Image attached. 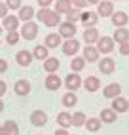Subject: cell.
Masks as SVG:
<instances>
[{
    "label": "cell",
    "mask_w": 129,
    "mask_h": 135,
    "mask_svg": "<svg viewBox=\"0 0 129 135\" xmlns=\"http://www.w3.org/2000/svg\"><path fill=\"white\" fill-rule=\"evenodd\" d=\"M110 109H112L116 114H118V112H127L129 101H127L125 97H122V95H120V97H114V99H112V107H110Z\"/></svg>",
    "instance_id": "obj_18"
},
{
    "label": "cell",
    "mask_w": 129,
    "mask_h": 135,
    "mask_svg": "<svg viewBox=\"0 0 129 135\" xmlns=\"http://www.w3.org/2000/svg\"><path fill=\"white\" fill-rule=\"evenodd\" d=\"M61 44H63V38L59 36V32H49L44 40V46L48 50H55V48H59Z\"/></svg>",
    "instance_id": "obj_16"
},
{
    "label": "cell",
    "mask_w": 129,
    "mask_h": 135,
    "mask_svg": "<svg viewBox=\"0 0 129 135\" xmlns=\"http://www.w3.org/2000/svg\"><path fill=\"white\" fill-rule=\"evenodd\" d=\"M55 135H70V133H68V129H63V128H59V129H55Z\"/></svg>",
    "instance_id": "obj_44"
},
{
    "label": "cell",
    "mask_w": 129,
    "mask_h": 135,
    "mask_svg": "<svg viewBox=\"0 0 129 135\" xmlns=\"http://www.w3.org/2000/svg\"><path fill=\"white\" fill-rule=\"evenodd\" d=\"M72 8H74V6H72L70 0H57V2H55V10H53V12L59 13V15H67Z\"/></svg>",
    "instance_id": "obj_22"
},
{
    "label": "cell",
    "mask_w": 129,
    "mask_h": 135,
    "mask_svg": "<svg viewBox=\"0 0 129 135\" xmlns=\"http://www.w3.org/2000/svg\"><path fill=\"white\" fill-rule=\"evenodd\" d=\"M84 126H86L87 131H93V133H95V131L101 129V120H99V118H87Z\"/></svg>",
    "instance_id": "obj_34"
},
{
    "label": "cell",
    "mask_w": 129,
    "mask_h": 135,
    "mask_svg": "<svg viewBox=\"0 0 129 135\" xmlns=\"http://www.w3.org/2000/svg\"><path fill=\"white\" fill-rule=\"evenodd\" d=\"M0 135H8V133H6V129H4V126H0Z\"/></svg>",
    "instance_id": "obj_47"
},
{
    "label": "cell",
    "mask_w": 129,
    "mask_h": 135,
    "mask_svg": "<svg viewBox=\"0 0 129 135\" xmlns=\"http://www.w3.org/2000/svg\"><path fill=\"white\" fill-rule=\"evenodd\" d=\"M120 93H122V86H120L118 82H112V84H108L105 86L103 89V95L106 99H114V97H120Z\"/></svg>",
    "instance_id": "obj_19"
},
{
    "label": "cell",
    "mask_w": 129,
    "mask_h": 135,
    "mask_svg": "<svg viewBox=\"0 0 129 135\" xmlns=\"http://www.w3.org/2000/svg\"><path fill=\"white\" fill-rule=\"evenodd\" d=\"M13 91H15V95H19V97H27L31 93V82L25 80V78L17 80V82L13 84Z\"/></svg>",
    "instance_id": "obj_9"
},
{
    "label": "cell",
    "mask_w": 129,
    "mask_h": 135,
    "mask_svg": "<svg viewBox=\"0 0 129 135\" xmlns=\"http://www.w3.org/2000/svg\"><path fill=\"white\" fill-rule=\"evenodd\" d=\"M101 32L97 27H91V29H84V40H86V46H95V42L99 40Z\"/></svg>",
    "instance_id": "obj_13"
},
{
    "label": "cell",
    "mask_w": 129,
    "mask_h": 135,
    "mask_svg": "<svg viewBox=\"0 0 129 135\" xmlns=\"http://www.w3.org/2000/svg\"><path fill=\"white\" fill-rule=\"evenodd\" d=\"M15 61H17V65H19V67H29L32 63V51H29V50L17 51L15 53Z\"/></svg>",
    "instance_id": "obj_14"
},
{
    "label": "cell",
    "mask_w": 129,
    "mask_h": 135,
    "mask_svg": "<svg viewBox=\"0 0 129 135\" xmlns=\"http://www.w3.org/2000/svg\"><path fill=\"white\" fill-rule=\"evenodd\" d=\"M127 112H129V109H127Z\"/></svg>",
    "instance_id": "obj_50"
},
{
    "label": "cell",
    "mask_w": 129,
    "mask_h": 135,
    "mask_svg": "<svg viewBox=\"0 0 129 135\" xmlns=\"http://www.w3.org/2000/svg\"><path fill=\"white\" fill-rule=\"evenodd\" d=\"M59 67H61V61L57 57H48V59L44 61V70L48 74H57Z\"/></svg>",
    "instance_id": "obj_20"
},
{
    "label": "cell",
    "mask_w": 129,
    "mask_h": 135,
    "mask_svg": "<svg viewBox=\"0 0 129 135\" xmlns=\"http://www.w3.org/2000/svg\"><path fill=\"white\" fill-rule=\"evenodd\" d=\"M86 112H82V110H78V112H72V126L74 128H82V126L86 124Z\"/></svg>",
    "instance_id": "obj_32"
},
{
    "label": "cell",
    "mask_w": 129,
    "mask_h": 135,
    "mask_svg": "<svg viewBox=\"0 0 129 135\" xmlns=\"http://www.w3.org/2000/svg\"><path fill=\"white\" fill-rule=\"evenodd\" d=\"M19 34L25 40H34L36 36H38V23L36 21H25L19 27Z\"/></svg>",
    "instance_id": "obj_1"
},
{
    "label": "cell",
    "mask_w": 129,
    "mask_h": 135,
    "mask_svg": "<svg viewBox=\"0 0 129 135\" xmlns=\"http://www.w3.org/2000/svg\"><path fill=\"white\" fill-rule=\"evenodd\" d=\"M70 2H72V6H74V8H78V10H82V8L87 4L86 0H70Z\"/></svg>",
    "instance_id": "obj_39"
},
{
    "label": "cell",
    "mask_w": 129,
    "mask_h": 135,
    "mask_svg": "<svg viewBox=\"0 0 129 135\" xmlns=\"http://www.w3.org/2000/svg\"><path fill=\"white\" fill-rule=\"evenodd\" d=\"M0 42H2V40H0Z\"/></svg>",
    "instance_id": "obj_51"
},
{
    "label": "cell",
    "mask_w": 129,
    "mask_h": 135,
    "mask_svg": "<svg viewBox=\"0 0 129 135\" xmlns=\"http://www.w3.org/2000/svg\"><path fill=\"white\" fill-rule=\"evenodd\" d=\"M6 15H8V6L4 2H0V19H4Z\"/></svg>",
    "instance_id": "obj_40"
},
{
    "label": "cell",
    "mask_w": 129,
    "mask_h": 135,
    "mask_svg": "<svg viewBox=\"0 0 129 135\" xmlns=\"http://www.w3.org/2000/svg\"><path fill=\"white\" fill-rule=\"evenodd\" d=\"M36 2H38V6H40V8H49L53 0H36Z\"/></svg>",
    "instance_id": "obj_42"
},
{
    "label": "cell",
    "mask_w": 129,
    "mask_h": 135,
    "mask_svg": "<svg viewBox=\"0 0 129 135\" xmlns=\"http://www.w3.org/2000/svg\"><path fill=\"white\" fill-rule=\"evenodd\" d=\"M76 23H70V21H61L59 23V36L64 38V40H68V38H74L76 36Z\"/></svg>",
    "instance_id": "obj_4"
},
{
    "label": "cell",
    "mask_w": 129,
    "mask_h": 135,
    "mask_svg": "<svg viewBox=\"0 0 129 135\" xmlns=\"http://www.w3.org/2000/svg\"><path fill=\"white\" fill-rule=\"evenodd\" d=\"M86 2H87V4H95V6H97V4L101 2V0H86Z\"/></svg>",
    "instance_id": "obj_45"
},
{
    "label": "cell",
    "mask_w": 129,
    "mask_h": 135,
    "mask_svg": "<svg viewBox=\"0 0 129 135\" xmlns=\"http://www.w3.org/2000/svg\"><path fill=\"white\" fill-rule=\"evenodd\" d=\"M31 124L34 126V128H44V126L48 124V114H46L44 110H34L31 114Z\"/></svg>",
    "instance_id": "obj_12"
},
{
    "label": "cell",
    "mask_w": 129,
    "mask_h": 135,
    "mask_svg": "<svg viewBox=\"0 0 129 135\" xmlns=\"http://www.w3.org/2000/svg\"><path fill=\"white\" fill-rule=\"evenodd\" d=\"M120 53H122V55H129V42L120 44Z\"/></svg>",
    "instance_id": "obj_38"
},
{
    "label": "cell",
    "mask_w": 129,
    "mask_h": 135,
    "mask_svg": "<svg viewBox=\"0 0 129 135\" xmlns=\"http://www.w3.org/2000/svg\"><path fill=\"white\" fill-rule=\"evenodd\" d=\"M44 86H46L48 91H57V89L63 86V80H61L57 74H48V76H46V80H44Z\"/></svg>",
    "instance_id": "obj_11"
},
{
    "label": "cell",
    "mask_w": 129,
    "mask_h": 135,
    "mask_svg": "<svg viewBox=\"0 0 129 135\" xmlns=\"http://www.w3.org/2000/svg\"><path fill=\"white\" fill-rule=\"evenodd\" d=\"M2 112H4V101L0 99V114H2Z\"/></svg>",
    "instance_id": "obj_46"
},
{
    "label": "cell",
    "mask_w": 129,
    "mask_h": 135,
    "mask_svg": "<svg viewBox=\"0 0 129 135\" xmlns=\"http://www.w3.org/2000/svg\"><path fill=\"white\" fill-rule=\"evenodd\" d=\"M6 70H8V61L0 57V74H4Z\"/></svg>",
    "instance_id": "obj_41"
},
{
    "label": "cell",
    "mask_w": 129,
    "mask_h": 135,
    "mask_svg": "<svg viewBox=\"0 0 129 135\" xmlns=\"http://www.w3.org/2000/svg\"><path fill=\"white\" fill-rule=\"evenodd\" d=\"M4 4L8 6V10H19V8L23 6V4H21V0H6Z\"/></svg>",
    "instance_id": "obj_36"
},
{
    "label": "cell",
    "mask_w": 129,
    "mask_h": 135,
    "mask_svg": "<svg viewBox=\"0 0 129 135\" xmlns=\"http://www.w3.org/2000/svg\"><path fill=\"white\" fill-rule=\"evenodd\" d=\"M99 70H101V74H112L114 70H116V61L110 57V55L103 57V59L99 61Z\"/></svg>",
    "instance_id": "obj_8"
},
{
    "label": "cell",
    "mask_w": 129,
    "mask_h": 135,
    "mask_svg": "<svg viewBox=\"0 0 129 135\" xmlns=\"http://www.w3.org/2000/svg\"><path fill=\"white\" fill-rule=\"evenodd\" d=\"M6 89H8V86H6V82H4V80H0V99H2V95L6 93Z\"/></svg>",
    "instance_id": "obj_43"
},
{
    "label": "cell",
    "mask_w": 129,
    "mask_h": 135,
    "mask_svg": "<svg viewBox=\"0 0 129 135\" xmlns=\"http://www.w3.org/2000/svg\"><path fill=\"white\" fill-rule=\"evenodd\" d=\"M114 13V4L110 0H101L97 4V15L99 17H110Z\"/></svg>",
    "instance_id": "obj_10"
},
{
    "label": "cell",
    "mask_w": 129,
    "mask_h": 135,
    "mask_svg": "<svg viewBox=\"0 0 129 135\" xmlns=\"http://www.w3.org/2000/svg\"><path fill=\"white\" fill-rule=\"evenodd\" d=\"M99 55H101V53L97 51L95 46H86L84 53H82V57L86 59V63H97L99 61Z\"/></svg>",
    "instance_id": "obj_21"
},
{
    "label": "cell",
    "mask_w": 129,
    "mask_h": 135,
    "mask_svg": "<svg viewBox=\"0 0 129 135\" xmlns=\"http://www.w3.org/2000/svg\"><path fill=\"white\" fill-rule=\"evenodd\" d=\"M34 13H36V12H34V8L25 4V6H21V8H19V15H17V17H19V21H23V23H25V21H32Z\"/></svg>",
    "instance_id": "obj_25"
},
{
    "label": "cell",
    "mask_w": 129,
    "mask_h": 135,
    "mask_svg": "<svg viewBox=\"0 0 129 135\" xmlns=\"http://www.w3.org/2000/svg\"><path fill=\"white\" fill-rule=\"evenodd\" d=\"M95 48L99 53H105V55H108V53L114 51V40L112 36H99V40L95 42Z\"/></svg>",
    "instance_id": "obj_3"
},
{
    "label": "cell",
    "mask_w": 129,
    "mask_h": 135,
    "mask_svg": "<svg viewBox=\"0 0 129 135\" xmlns=\"http://www.w3.org/2000/svg\"><path fill=\"white\" fill-rule=\"evenodd\" d=\"M38 135H40V133H38Z\"/></svg>",
    "instance_id": "obj_53"
},
{
    "label": "cell",
    "mask_w": 129,
    "mask_h": 135,
    "mask_svg": "<svg viewBox=\"0 0 129 135\" xmlns=\"http://www.w3.org/2000/svg\"><path fill=\"white\" fill-rule=\"evenodd\" d=\"M64 88H67V91H76L78 88H82V76L78 73H68L67 78L63 80Z\"/></svg>",
    "instance_id": "obj_5"
},
{
    "label": "cell",
    "mask_w": 129,
    "mask_h": 135,
    "mask_svg": "<svg viewBox=\"0 0 129 135\" xmlns=\"http://www.w3.org/2000/svg\"><path fill=\"white\" fill-rule=\"evenodd\" d=\"M112 40H114V44H123V42H129V31H127V27L116 29Z\"/></svg>",
    "instance_id": "obj_27"
},
{
    "label": "cell",
    "mask_w": 129,
    "mask_h": 135,
    "mask_svg": "<svg viewBox=\"0 0 129 135\" xmlns=\"http://www.w3.org/2000/svg\"><path fill=\"white\" fill-rule=\"evenodd\" d=\"M61 50H63V53H64V55H72V57H74L76 55V53L80 51V42L76 40V38H68V40H64L63 44H61Z\"/></svg>",
    "instance_id": "obj_7"
},
{
    "label": "cell",
    "mask_w": 129,
    "mask_h": 135,
    "mask_svg": "<svg viewBox=\"0 0 129 135\" xmlns=\"http://www.w3.org/2000/svg\"><path fill=\"white\" fill-rule=\"evenodd\" d=\"M0 27L6 31V32H12V31H19L21 27V21L17 15H6L2 21H0Z\"/></svg>",
    "instance_id": "obj_6"
},
{
    "label": "cell",
    "mask_w": 129,
    "mask_h": 135,
    "mask_svg": "<svg viewBox=\"0 0 129 135\" xmlns=\"http://www.w3.org/2000/svg\"><path fill=\"white\" fill-rule=\"evenodd\" d=\"M61 21H63V19H61V15H59V13H55L53 10H49L48 15H46V19H44V25H46V27H49V29H53V27H59Z\"/></svg>",
    "instance_id": "obj_26"
},
{
    "label": "cell",
    "mask_w": 129,
    "mask_h": 135,
    "mask_svg": "<svg viewBox=\"0 0 129 135\" xmlns=\"http://www.w3.org/2000/svg\"><path fill=\"white\" fill-rule=\"evenodd\" d=\"M57 124H59V128L68 129L72 126V114L70 112H59L57 114Z\"/></svg>",
    "instance_id": "obj_28"
},
{
    "label": "cell",
    "mask_w": 129,
    "mask_h": 135,
    "mask_svg": "<svg viewBox=\"0 0 129 135\" xmlns=\"http://www.w3.org/2000/svg\"><path fill=\"white\" fill-rule=\"evenodd\" d=\"M49 57V50L44 46V44H38V46H34L32 50V59H38V61H46Z\"/></svg>",
    "instance_id": "obj_23"
},
{
    "label": "cell",
    "mask_w": 129,
    "mask_h": 135,
    "mask_svg": "<svg viewBox=\"0 0 129 135\" xmlns=\"http://www.w3.org/2000/svg\"><path fill=\"white\" fill-rule=\"evenodd\" d=\"M99 120H101V124H114L118 120V114L112 109H103V110H101Z\"/></svg>",
    "instance_id": "obj_24"
},
{
    "label": "cell",
    "mask_w": 129,
    "mask_h": 135,
    "mask_svg": "<svg viewBox=\"0 0 129 135\" xmlns=\"http://www.w3.org/2000/svg\"><path fill=\"white\" fill-rule=\"evenodd\" d=\"M78 105V97L74 91H67L63 95V107H67V109H72V107Z\"/></svg>",
    "instance_id": "obj_29"
},
{
    "label": "cell",
    "mask_w": 129,
    "mask_h": 135,
    "mask_svg": "<svg viewBox=\"0 0 129 135\" xmlns=\"http://www.w3.org/2000/svg\"><path fill=\"white\" fill-rule=\"evenodd\" d=\"M64 21H70V23L80 21V10H78V8H72V10L67 13V19H64Z\"/></svg>",
    "instance_id": "obj_35"
},
{
    "label": "cell",
    "mask_w": 129,
    "mask_h": 135,
    "mask_svg": "<svg viewBox=\"0 0 129 135\" xmlns=\"http://www.w3.org/2000/svg\"><path fill=\"white\" fill-rule=\"evenodd\" d=\"M19 40H21L19 31H12V32L6 34V44H8V46H17V44H19Z\"/></svg>",
    "instance_id": "obj_33"
},
{
    "label": "cell",
    "mask_w": 129,
    "mask_h": 135,
    "mask_svg": "<svg viewBox=\"0 0 129 135\" xmlns=\"http://www.w3.org/2000/svg\"><path fill=\"white\" fill-rule=\"evenodd\" d=\"M48 12H49V8H40V10L34 13V17H36L38 21H42V23H44V19H46V15H48Z\"/></svg>",
    "instance_id": "obj_37"
},
{
    "label": "cell",
    "mask_w": 129,
    "mask_h": 135,
    "mask_svg": "<svg viewBox=\"0 0 129 135\" xmlns=\"http://www.w3.org/2000/svg\"><path fill=\"white\" fill-rule=\"evenodd\" d=\"M110 2H118V0H110Z\"/></svg>",
    "instance_id": "obj_48"
},
{
    "label": "cell",
    "mask_w": 129,
    "mask_h": 135,
    "mask_svg": "<svg viewBox=\"0 0 129 135\" xmlns=\"http://www.w3.org/2000/svg\"><path fill=\"white\" fill-rule=\"evenodd\" d=\"M82 86L86 88V91L95 93L97 89L101 88V80H99L97 76H86V80H82Z\"/></svg>",
    "instance_id": "obj_17"
},
{
    "label": "cell",
    "mask_w": 129,
    "mask_h": 135,
    "mask_svg": "<svg viewBox=\"0 0 129 135\" xmlns=\"http://www.w3.org/2000/svg\"><path fill=\"white\" fill-rule=\"evenodd\" d=\"M72 135H74V133H72Z\"/></svg>",
    "instance_id": "obj_52"
},
{
    "label": "cell",
    "mask_w": 129,
    "mask_h": 135,
    "mask_svg": "<svg viewBox=\"0 0 129 135\" xmlns=\"http://www.w3.org/2000/svg\"><path fill=\"white\" fill-rule=\"evenodd\" d=\"M110 19H112V25L116 27V29H122V27H125L129 23V15L125 12H114L112 15H110Z\"/></svg>",
    "instance_id": "obj_15"
},
{
    "label": "cell",
    "mask_w": 129,
    "mask_h": 135,
    "mask_svg": "<svg viewBox=\"0 0 129 135\" xmlns=\"http://www.w3.org/2000/svg\"><path fill=\"white\" fill-rule=\"evenodd\" d=\"M2 126H4V129H6L8 135H19V126H17L15 120H6Z\"/></svg>",
    "instance_id": "obj_31"
},
{
    "label": "cell",
    "mask_w": 129,
    "mask_h": 135,
    "mask_svg": "<svg viewBox=\"0 0 129 135\" xmlns=\"http://www.w3.org/2000/svg\"><path fill=\"white\" fill-rule=\"evenodd\" d=\"M70 69H72V73H82V70L86 69V59L84 57H72V61H70Z\"/></svg>",
    "instance_id": "obj_30"
},
{
    "label": "cell",
    "mask_w": 129,
    "mask_h": 135,
    "mask_svg": "<svg viewBox=\"0 0 129 135\" xmlns=\"http://www.w3.org/2000/svg\"><path fill=\"white\" fill-rule=\"evenodd\" d=\"M101 17L97 15V12H91V10H86V12H80V23L84 25V29H91V27H97Z\"/></svg>",
    "instance_id": "obj_2"
},
{
    "label": "cell",
    "mask_w": 129,
    "mask_h": 135,
    "mask_svg": "<svg viewBox=\"0 0 129 135\" xmlns=\"http://www.w3.org/2000/svg\"><path fill=\"white\" fill-rule=\"evenodd\" d=\"M2 31H4V29H2V27H0V32H2Z\"/></svg>",
    "instance_id": "obj_49"
}]
</instances>
